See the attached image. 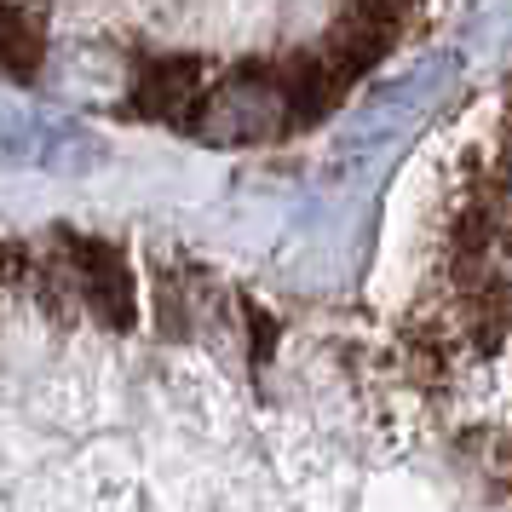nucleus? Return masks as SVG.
<instances>
[{
	"label": "nucleus",
	"instance_id": "f257e3e1",
	"mask_svg": "<svg viewBox=\"0 0 512 512\" xmlns=\"http://www.w3.org/2000/svg\"><path fill=\"white\" fill-rule=\"evenodd\" d=\"M449 0H0V81L202 150H277L415 47Z\"/></svg>",
	"mask_w": 512,
	"mask_h": 512
},
{
	"label": "nucleus",
	"instance_id": "f03ea898",
	"mask_svg": "<svg viewBox=\"0 0 512 512\" xmlns=\"http://www.w3.org/2000/svg\"><path fill=\"white\" fill-rule=\"evenodd\" d=\"M392 374L432 438L512 495V81L432 185L392 323Z\"/></svg>",
	"mask_w": 512,
	"mask_h": 512
}]
</instances>
